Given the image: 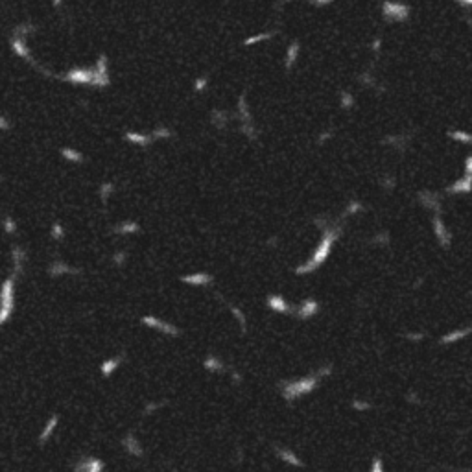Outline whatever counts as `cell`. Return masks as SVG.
Listing matches in <instances>:
<instances>
[{"label": "cell", "instance_id": "obj_1", "mask_svg": "<svg viewBox=\"0 0 472 472\" xmlns=\"http://www.w3.org/2000/svg\"><path fill=\"white\" fill-rule=\"evenodd\" d=\"M17 279L11 273L0 284V327L8 325L15 314L17 307Z\"/></svg>", "mask_w": 472, "mask_h": 472}, {"label": "cell", "instance_id": "obj_2", "mask_svg": "<svg viewBox=\"0 0 472 472\" xmlns=\"http://www.w3.org/2000/svg\"><path fill=\"white\" fill-rule=\"evenodd\" d=\"M46 273L52 279H59V277H65V275H82V269L65 262L63 258H54L46 267Z\"/></svg>", "mask_w": 472, "mask_h": 472}, {"label": "cell", "instance_id": "obj_3", "mask_svg": "<svg viewBox=\"0 0 472 472\" xmlns=\"http://www.w3.org/2000/svg\"><path fill=\"white\" fill-rule=\"evenodd\" d=\"M74 472H105V461L98 456L83 454L74 463Z\"/></svg>", "mask_w": 472, "mask_h": 472}, {"label": "cell", "instance_id": "obj_4", "mask_svg": "<svg viewBox=\"0 0 472 472\" xmlns=\"http://www.w3.org/2000/svg\"><path fill=\"white\" fill-rule=\"evenodd\" d=\"M141 325L148 327V328H153V330L161 332V334H168V336H177V334H179V330L175 328L174 325L166 323V321L159 319V317H155V315H142Z\"/></svg>", "mask_w": 472, "mask_h": 472}, {"label": "cell", "instance_id": "obj_5", "mask_svg": "<svg viewBox=\"0 0 472 472\" xmlns=\"http://www.w3.org/2000/svg\"><path fill=\"white\" fill-rule=\"evenodd\" d=\"M59 421H61V419H59L58 413H52L48 419L44 421L41 431H39V435H37V443H39L41 447H44V445L56 435V431H58V428H59Z\"/></svg>", "mask_w": 472, "mask_h": 472}, {"label": "cell", "instance_id": "obj_6", "mask_svg": "<svg viewBox=\"0 0 472 472\" xmlns=\"http://www.w3.org/2000/svg\"><path fill=\"white\" fill-rule=\"evenodd\" d=\"M26 262H28L26 249L21 247V246H11V273L15 275L17 279L24 273Z\"/></svg>", "mask_w": 472, "mask_h": 472}, {"label": "cell", "instance_id": "obj_7", "mask_svg": "<svg viewBox=\"0 0 472 472\" xmlns=\"http://www.w3.org/2000/svg\"><path fill=\"white\" fill-rule=\"evenodd\" d=\"M124 360H125V352H120V354H115V356L103 360L98 367L100 374H102L103 378H111V376L120 369V365L124 364Z\"/></svg>", "mask_w": 472, "mask_h": 472}, {"label": "cell", "instance_id": "obj_8", "mask_svg": "<svg viewBox=\"0 0 472 472\" xmlns=\"http://www.w3.org/2000/svg\"><path fill=\"white\" fill-rule=\"evenodd\" d=\"M120 445H122V448L125 450V454L131 457H142L144 456V448H142V443L139 441V437L135 435V433H125L124 437H122V441H120Z\"/></svg>", "mask_w": 472, "mask_h": 472}, {"label": "cell", "instance_id": "obj_9", "mask_svg": "<svg viewBox=\"0 0 472 472\" xmlns=\"http://www.w3.org/2000/svg\"><path fill=\"white\" fill-rule=\"evenodd\" d=\"M139 232H141V225L133 220H124L113 227V234H118V236H133Z\"/></svg>", "mask_w": 472, "mask_h": 472}, {"label": "cell", "instance_id": "obj_10", "mask_svg": "<svg viewBox=\"0 0 472 472\" xmlns=\"http://www.w3.org/2000/svg\"><path fill=\"white\" fill-rule=\"evenodd\" d=\"M2 229H4V232L6 234H9V236H13V234H17V229H19V225H17V222H15V218L13 216H9V214H6L4 218H2Z\"/></svg>", "mask_w": 472, "mask_h": 472}, {"label": "cell", "instance_id": "obj_11", "mask_svg": "<svg viewBox=\"0 0 472 472\" xmlns=\"http://www.w3.org/2000/svg\"><path fill=\"white\" fill-rule=\"evenodd\" d=\"M65 236H66L65 227L59 224V222H54V224H52V227H50V238H52V240H56V242H63V240H65Z\"/></svg>", "mask_w": 472, "mask_h": 472}, {"label": "cell", "instance_id": "obj_12", "mask_svg": "<svg viewBox=\"0 0 472 472\" xmlns=\"http://www.w3.org/2000/svg\"><path fill=\"white\" fill-rule=\"evenodd\" d=\"M127 257H129V253H127L125 249H118V251H115V253H113L111 262H113V266H115V267H124L125 262H127Z\"/></svg>", "mask_w": 472, "mask_h": 472}, {"label": "cell", "instance_id": "obj_13", "mask_svg": "<svg viewBox=\"0 0 472 472\" xmlns=\"http://www.w3.org/2000/svg\"><path fill=\"white\" fill-rule=\"evenodd\" d=\"M113 192H115V186H113V183H103L102 186H100V190H98V194H100V199L105 203L111 196H113Z\"/></svg>", "mask_w": 472, "mask_h": 472}, {"label": "cell", "instance_id": "obj_14", "mask_svg": "<svg viewBox=\"0 0 472 472\" xmlns=\"http://www.w3.org/2000/svg\"><path fill=\"white\" fill-rule=\"evenodd\" d=\"M63 155H65L68 161H72V163H80V161H83V157L78 153V151H72V149H65L63 151Z\"/></svg>", "mask_w": 472, "mask_h": 472}, {"label": "cell", "instance_id": "obj_15", "mask_svg": "<svg viewBox=\"0 0 472 472\" xmlns=\"http://www.w3.org/2000/svg\"><path fill=\"white\" fill-rule=\"evenodd\" d=\"M157 408H159L157 404H146V408H144V415H151Z\"/></svg>", "mask_w": 472, "mask_h": 472}]
</instances>
